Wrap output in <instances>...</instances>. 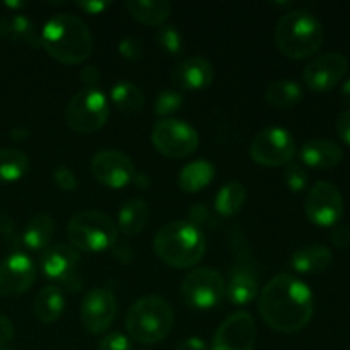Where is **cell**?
Returning a JSON list of instances; mask_svg holds the SVG:
<instances>
[{
  "label": "cell",
  "instance_id": "13",
  "mask_svg": "<svg viewBox=\"0 0 350 350\" xmlns=\"http://www.w3.org/2000/svg\"><path fill=\"white\" fill-rule=\"evenodd\" d=\"M118 314L116 296L106 287L89 291L81 303V321L91 335H101L108 330Z\"/></svg>",
  "mask_w": 350,
  "mask_h": 350
},
{
  "label": "cell",
  "instance_id": "12",
  "mask_svg": "<svg viewBox=\"0 0 350 350\" xmlns=\"http://www.w3.org/2000/svg\"><path fill=\"white\" fill-rule=\"evenodd\" d=\"M304 211L313 224L334 228L344 215V198L340 190L328 181H318L308 191Z\"/></svg>",
  "mask_w": 350,
  "mask_h": 350
},
{
  "label": "cell",
  "instance_id": "31",
  "mask_svg": "<svg viewBox=\"0 0 350 350\" xmlns=\"http://www.w3.org/2000/svg\"><path fill=\"white\" fill-rule=\"evenodd\" d=\"M111 99L116 108L125 115L139 113L144 106V94L135 84L129 81L116 82L111 88Z\"/></svg>",
  "mask_w": 350,
  "mask_h": 350
},
{
  "label": "cell",
  "instance_id": "38",
  "mask_svg": "<svg viewBox=\"0 0 350 350\" xmlns=\"http://www.w3.org/2000/svg\"><path fill=\"white\" fill-rule=\"evenodd\" d=\"M188 217H190L188 219V222L198 228V226L208 224L212 215H211V211H208L204 204H193L190 207V211H188Z\"/></svg>",
  "mask_w": 350,
  "mask_h": 350
},
{
  "label": "cell",
  "instance_id": "22",
  "mask_svg": "<svg viewBox=\"0 0 350 350\" xmlns=\"http://www.w3.org/2000/svg\"><path fill=\"white\" fill-rule=\"evenodd\" d=\"M332 262H334V255L327 246L308 245L296 250L291 255L289 263L294 272L304 273V275H318L330 269Z\"/></svg>",
  "mask_w": 350,
  "mask_h": 350
},
{
  "label": "cell",
  "instance_id": "17",
  "mask_svg": "<svg viewBox=\"0 0 350 350\" xmlns=\"http://www.w3.org/2000/svg\"><path fill=\"white\" fill-rule=\"evenodd\" d=\"M38 275L36 263L29 255L16 252L0 263V296H21L33 286Z\"/></svg>",
  "mask_w": 350,
  "mask_h": 350
},
{
  "label": "cell",
  "instance_id": "40",
  "mask_svg": "<svg viewBox=\"0 0 350 350\" xmlns=\"http://www.w3.org/2000/svg\"><path fill=\"white\" fill-rule=\"evenodd\" d=\"M337 133L350 147V109H345L337 118Z\"/></svg>",
  "mask_w": 350,
  "mask_h": 350
},
{
  "label": "cell",
  "instance_id": "10",
  "mask_svg": "<svg viewBox=\"0 0 350 350\" xmlns=\"http://www.w3.org/2000/svg\"><path fill=\"white\" fill-rule=\"evenodd\" d=\"M154 147L157 152L171 159H181L197 150L200 139L197 130L188 123L174 118H164L154 125L152 129Z\"/></svg>",
  "mask_w": 350,
  "mask_h": 350
},
{
  "label": "cell",
  "instance_id": "24",
  "mask_svg": "<svg viewBox=\"0 0 350 350\" xmlns=\"http://www.w3.org/2000/svg\"><path fill=\"white\" fill-rule=\"evenodd\" d=\"M55 222L48 214H36L27 221L23 231V243L31 252H44L53 239Z\"/></svg>",
  "mask_w": 350,
  "mask_h": 350
},
{
  "label": "cell",
  "instance_id": "5",
  "mask_svg": "<svg viewBox=\"0 0 350 350\" xmlns=\"http://www.w3.org/2000/svg\"><path fill=\"white\" fill-rule=\"evenodd\" d=\"M125 325L132 340L144 345L157 344L171 334L173 308L159 296H144L130 306Z\"/></svg>",
  "mask_w": 350,
  "mask_h": 350
},
{
  "label": "cell",
  "instance_id": "9",
  "mask_svg": "<svg viewBox=\"0 0 350 350\" xmlns=\"http://www.w3.org/2000/svg\"><path fill=\"white\" fill-rule=\"evenodd\" d=\"M297 149L294 137L286 129L272 126L256 133L250 146V156L260 166L279 167L293 163Z\"/></svg>",
  "mask_w": 350,
  "mask_h": 350
},
{
  "label": "cell",
  "instance_id": "26",
  "mask_svg": "<svg viewBox=\"0 0 350 350\" xmlns=\"http://www.w3.org/2000/svg\"><path fill=\"white\" fill-rule=\"evenodd\" d=\"M130 16L146 26H163L171 14V3L166 0H129L125 2Z\"/></svg>",
  "mask_w": 350,
  "mask_h": 350
},
{
  "label": "cell",
  "instance_id": "45",
  "mask_svg": "<svg viewBox=\"0 0 350 350\" xmlns=\"http://www.w3.org/2000/svg\"><path fill=\"white\" fill-rule=\"evenodd\" d=\"M113 253L118 258V262H130L133 258V252L129 248V245H115L113 246Z\"/></svg>",
  "mask_w": 350,
  "mask_h": 350
},
{
  "label": "cell",
  "instance_id": "48",
  "mask_svg": "<svg viewBox=\"0 0 350 350\" xmlns=\"http://www.w3.org/2000/svg\"><path fill=\"white\" fill-rule=\"evenodd\" d=\"M5 7H9V9H21V7H26V2H5Z\"/></svg>",
  "mask_w": 350,
  "mask_h": 350
},
{
  "label": "cell",
  "instance_id": "25",
  "mask_svg": "<svg viewBox=\"0 0 350 350\" xmlns=\"http://www.w3.org/2000/svg\"><path fill=\"white\" fill-rule=\"evenodd\" d=\"M215 167L211 161H193L178 174L176 185L185 193H197L202 188L208 187L215 178Z\"/></svg>",
  "mask_w": 350,
  "mask_h": 350
},
{
  "label": "cell",
  "instance_id": "44",
  "mask_svg": "<svg viewBox=\"0 0 350 350\" xmlns=\"http://www.w3.org/2000/svg\"><path fill=\"white\" fill-rule=\"evenodd\" d=\"M176 350H208V347L204 338L188 337L176 345Z\"/></svg>",
  "mask_w": 350,
  "mask_h": 350
},
{
  "label": "cell",
  "instance_id": "7",
  "mask_svg": "<svg viewBox=\"0 0 350 350\" xmlns=\"http://www.w3.org/2000/svg\"><path fill=\"white\" fill-rule=\"evenodd\" d=\"M68 239L77 252L99 253L113 248L118 239V228L111 217L103 212H79L67 228Z\"/></svg>",
  "mask_w": 350,
  "mask_h": 350
},
{
  "label": "cell",
  "instance_id": "37",
  "mask_svg": "<svg viewBox=\"0 0 350 350\" xmlns=\"http://www.w3.org/2000/svg\"><path fill=\"white\" fill-rule=\"evenodd\" d=\"M99 350H133L132 342L123 334H108L99 340Z\"/></svg>",
  "mask_w": 350,
  "mask_h": 350
},
{
  "label": "cell",
  "instance_id": "41",
  "mask_svg": "<svg viewBox=\"0 0 350 350\" xmlns=\"http://www.w3.org/2000/svg\"><path fill=\"white\" fill-rule=\"evenodd\" d=\"M79 77H81L82 84L85 85V89H94L96 84L99 82L101 74H99L98 67H92V65H89V67L82 68L81 74H79Z\"/></svg>",
  "mask_w": 350,
  "mask_h": 350
},
{
  "label": "cell",
  "instance_id": "4",
  "mask_svg": "<svg viewBox=\"0 0 350 350\" xmlns=\"http://www.w3.org/2000/svg\"><path fill=\"white\" fill-rule=\"evenodd\" d=\"M154 252L173 269H190L205 255V236L188 221L170 222L157 231Z\"/></svg>",
  "mask_w": 350,
  "mask_h": 350
},
{
  "label": "cell",
  "instance_id": "30",
  "mask_svg": "<svg viewBox=\"0 0 350 350\" xmlns=\"http://www.w3.org/2000/svg\"><path fill=\"white\" fill-rule=\"evenodd\" d=\"M29 157L17 149H0V183H14L26 176Z\"/></svg>",
  "mask_w": 350,
  "mask_h": 350
},
{
  "label": "cell",
  "instance_id": "18",
  "mask_svg": "<svg viewBox=\"0 0 350 350\" xmlns=\"http://www.w3.org/2000/svg\"><path fill=\"white\" fill-rule=\"evenodd\" d=\"M79 263H81V255L74 246L55 245L44 250L38 267L46 279L72 286Z\"/></svg>",
  "mask_w": 350,
  "mask_h": 350
},
{
  "label": "cell",
  "instance_id": "33",
  "mask_svg": "<svg viewBox=\"0 0 350 350\" xmlns=\"http://www.w3.org/2000/svg\"><path fill=\"white\" fill-rule=\"evenodd\" d=\"M183 106V96L178 91H163L157 94L156 103H154V113L161 118H167V116L174 115L180 111Z\"/></svg>",
  "mask_w": 350,
  "mask_h": 350
},
{
  "label": "cell",
  "instance_id": "15",
  "mask_svg": "<svg viewBox=\"0 0 350 350\" xmlns=\"http://www.w3.org/2000/svg\"><path fill=\"white\" fill-rule=\"evenodd\" d=\"M256 344L255 320L246 311L226 318L214 334L212 350H253Z\"/></svg>",
  "mask_w": 350,
  "mask_h": 350
},
{
  "label": "cell",
  "instance_id": "21",
  "mask_svg": "<svg viewBox=\"0 0 350 350\" xmlns=\"http://www.w3.org/2000/svg\"><path fill=\"white\" fill-rule=\"evenodd\" d=\"M0 38L9 43L41 48V34L38 33L36 24L21 14H9L0 19Z\"/></svg>",
  "mask_w": 350,
  "mask_h": 350
},
{
  "label": "cell",
  "instance_id": "16",
  "mask_svg": "<svg viewBox=\"0 0 350 350\" xmlns=\"http://www.w3.org/2000/svg\"><path fill=\"white\" fill-rule=\"evenodd\" d=\"M91 173L108 188H123L135 178V166L129 156L120 150H99L91 159Z\"/></svg>",
  "mask_w": 350,
  "mask_h": 350
},
{
  "label": "cell",
  "instance_id": "35",
  "mask_svg": "<svg viewBox=\"0 0 350 350\" xmlns=\"http://www.w3.org/2000/svg\"><path fill=\"white\" fill-rule=\"evenodd\" d=\"M118 53L129 62H139L144 53L142 41L137 36H125L118 43Z\"/></svg>",
  "mask_w": 350,
  "mask_h": 350
},
{
  "label": "cell",
  "instance_id": "29",
  "mask_svg": "<svg viewBox=\"0 0 350 350\" xmlns=\"http://www.w3.org/2000/svg\"><path fill=\"white\" fill-rule=\"evenodd\" d=\"M246 200V188L239 181H229L214 198V208L221 217H232L243 208Z\"/></svg>",
  "mask_w": 350,
  "mask_h": 350
},
{
  "label": "cell",
  "instance_id": "11",
  "mask_svg": "<svg viewBox=\"0 0 350 350\" xmlns=\"http://www.w3.org/2000/svg\"><path fill=\"white\" fill-rule=\"evenodd\" d=\"M226 296V280L217 270L197 269L181 282V297L193 310H211Z\"/></svg>",
  "mask_w": 350,
  "mask_h": 350
},
{
  "label": "cell",
  "instance_id": "32",
  "mask_svg": "<svg viewBox=\"0 0 350 350\" xmlns=\"http://www.w3.org/2000/svg\"><path fill=\"white\" fill-rule=\"evenodd\" d=\"M157 44L164 53L171 55V57H178L183 51V36L178 31L176 26L171 24H163L157 31Z\"/></svg>",
  "mask_w": 350,
  "mask_h": 350
},
{
  "label": "cell",
  "instance_id": "28",
  "mask_svg": "<svg viewBox=\"0 0 350 350\" xmlns=\"http://www.w3.org/2000/svg\"><path fill=\"white\" fill-rule=\"evenodd\" d=\"M149 205L140 198L130 200L118 211V222L116 228L123 234H139L149 222Z\"/></svg>",
  "mask_w": 350,
  "mask_h": 350
},
{
  "label": "cell",
  "instance_id": "2",
  "mask_svg": "<svg viewBox=\"0 0 350 350\" xmlns=\"http://www.w3.org/2000/svg\"><path fill=\"white\" fill-rule=\"evenodd\" d=\"M41 48L53 60L79 65L88 60L94 48L88 24L74 14H57L41 29Z\"/></svg>",
  "mask_w": 350,
  "mask_h": 350
},
{
  "label": "cell",
  "instance_id": "1",
  "mask_svg": "<svg viewBox=\"0 0 350 350\" xmlns=\"http://www.w3.org/2000/svg\"><path fill=\"white\" fill-rule=\"evenodd\" d=\"M258 310L272 330L296 334L313 318L314 296L306 282L291 273H279L260 293Z\"/></svg>",
  "mask_w": 350,
  "mask_h": 350
},
{
  "label": "cell",
  "instance_id": "34",
  "mask_svg": "<svg viewBox=\"0 0 350 350\" xmlns=\"http://www.w3.org/2000/svg\"><path fill=\"white\" fill-rule=\"evenodd\" d=\"M284 183L289 188L293 193H301L308 188L310 183V176H308L306 170L301 166L299 163H289L284 166Z\"/></svg>",
  "mask_w": 350,
  "mask_h": 350
},
{
  "label": "cell",
  "instance_id": "46",
  "mask_svg": "<svg viewBox=\"0 0 350 350\" xmlns=\"http://www.w3.org/2000/svg\"><path fill=\"white\" fill-rule=\"evenodd\" d=\"M133 183L137 185V187H149L150 185V180L149 176H146V174H135V178H133Z\"/></svg>",
  "mask_w": 350,
  "mask_h": 350
},
{
  "label": "cell",
  "instance_id": "47",
  "mask_svg": "<svg viewBox=\"0 0 350 350\" xmlns=\"http://www.w3.org/2000/svg\"><path fill=\"white\" fill-rule=\"evenodd\" d=\"M340 94H342V99H344L345 103H350V79H347V81L342 84Z\"/></svg>",
  "mask_w": 350,
  "mask_h": 350
},
{
  "label": "cell",
  "instance_id": "20",
  "mask_svg": "<svg viewBox=\"0 0 350 350\" xmlns=\"http://www.w3.org/2000/svg\"><path fill=\"white\" fill-rule=\"evenodd\" d=\"M299 157L306 166L314 170H332L338 166L344 150L337 142L328 139H311L299 149Z\"/></svg>",
  "mask_w": 350,
  "mask_h": 350
},
{
  "label": "cell",
  "instance_id": "14",
  "mask_svg": "<svg viewBox=\"0 0 350 350\" xmlns=\"http://www.w3.org/2000/svg\"><path fill=\"white\" fill-rule=\"evenodd\" d=\"M349 68V60L345 55L338 51L318 55L304 67L303 81L311 91L327 92L332 91L342 79L345 77Z\"/></svg>",
  "mask_w": 350,
  "mask_h": 350
},
{
  "label": "cell",
  "instance_id": "39",
  "mask_svg": "<svg viewBox=\"0 0 350 350\" xmlns=\"http://www.w3.org/2000/svg\"><path fill=\"white\" fill-rule=\"evenodd\" d=\"M330 241L337 248H347L350 245V231L344 226H334L330 232Z\"/></svg>",
  "mask_w": 350,
  "mask_h": 350
},
{
  "label": "cell",
  "instance_id": "49",
  "mask_svg": "<svg viewBox=\"0 0 350 350\" xmlns=\"http://www.w3.org/2000/svg\"><path fill=\"white\" fill-rule=\"evenodd\" d=\"M0 350H12V349H5V347H0Z\"/></svg>",
  "mask_w": 350,
  "mask_h": 350
},
{
  "label": "cell",
  "instance_id": "42",
  "mask_svg": "<svg viewBox=\"0 0 350 350\" xmlns=\"http://www.w3.org/2000/svg\"><path fill=\"white\" fill-rule=\"evenodd\" d=\"M75 5L85 14H101L103 10L108 9L111 3L109 2H98V0H85V2H75Z\"/></svg>",
  "mask_w": 350,
  "mask_h": 350
},
{
  "label": "cell",
  "instance_id": "27",
  "mask_svg": "<svg viewBox=\"0 0 350 350\" xmlns=\"http://www.w3.org/2000/svg\"><path fill=\"white\" fill-rule=\"evenodd\" d=\"M303 88L293 79H277L265 89V101L272 108L291 109L303 101Z\"/></svg>",
  "mask_w": 350,
  "mask_h": 350
},
{
  "label": "cell",
  "instance_id": "23",
  "mask_svg": "<svg viewBox=\"0 0 350 350\" xmlns=\"http://www.w3.org/2000/svg\"><path fill=\"white\" fill-rule=\"evenodd\" d=\"M65 310V296L58 286H44L34 297V317L44 325H51Z\"/></svg>",
  "mask_w": 350,
  "mask_h": 350
},
{
  "label": "cell",
  "instance_id": "43",
  "mask_svg": "<svg viewBox=\"0 0 350 350\" xmlns=\"http://www.w3.org/2000/svg\"><path fill=\"white\" fill-rule=\"evenodd\" d=\"M14 338V325L7 317L0 314V345L7 344Z\"/></svg>",
  "mask_w": 350,
  "mask_h": 350
},
{
  "label": "cell",
  "instance_id": "6",
  "mask_svg": "<svg viewBox=\"0 0 350 350\" xmlns=\"http://www.w3.org/2000/svg\"><path fill=\"white\" fill-rule=\"evenodd\" d=\"M231 252L234 256L229 282L226 284V294L232 304H250L258 296V275L256 265L253 263L252 252L246 241L245 231L241 228H234L231 232Z\"/></svg>",
  "mask_w": 350,
  "mask_h": 350
},
{
  "label": "cell",
  "instance_id": "19",
  "mask_svg": "<svg viewBox=\"0 0 350 350\" xmlns=\"http://www.w3.org/2000/svg\"><path fill=\"white\" fill-rule=\"evenodd\" d=\"M214 65L202 57L185 58L171 72V82L181 91H200L214 82Z\"/></svg>",
  "mask_w": 350,
  "mask_h": 350
},
{
  "label": "cell",
  "instance_id": "8",
  "mask_svg": "<svg viewBox=\"0 0 350 350\" xmlns=\"http://www.w3.org/2000/svg\"><path fill=\"white\" fill-rule=\"evenodd\" d=\"M108 116V99L98 88H84L75 92L65 108V122L77 133L98 132L105 126Z\"/></svg>",
  "mask_w": 350,
  "mask_h": 350
},
{
  "label": "cell",
  "instance_id": "3",
  "mask_svg": "<svg viewBox=\"0 0 350 350\" xmlns=\"http://www.w3.org/2000/svg\"><path fill=\"white\" fill-rule=\"evenodd\" d=\"M275 44L293 60H304L320 51L325 40L321 21L306 9L286 12L275 26Z\"/></svg>",
  "mask_w": 350,
  "mask_h": 350
},
{
  "label": "cell",
  "instance_id": "36",
  "mask_svg": "<svg viewBox=\"0 0 350 350\" xmlns=\"http://www.w3.org/2000/svg\"><path fill=\"white\" fill-rule=\"evenodd\" d=\"M53 183L57 185L62 191H75L79 187L75 174L65 166L57 167V170L53 171Z\"/></svg>",
  "mask_w": 350,
  "mask_h": 350
}]
</instances>
